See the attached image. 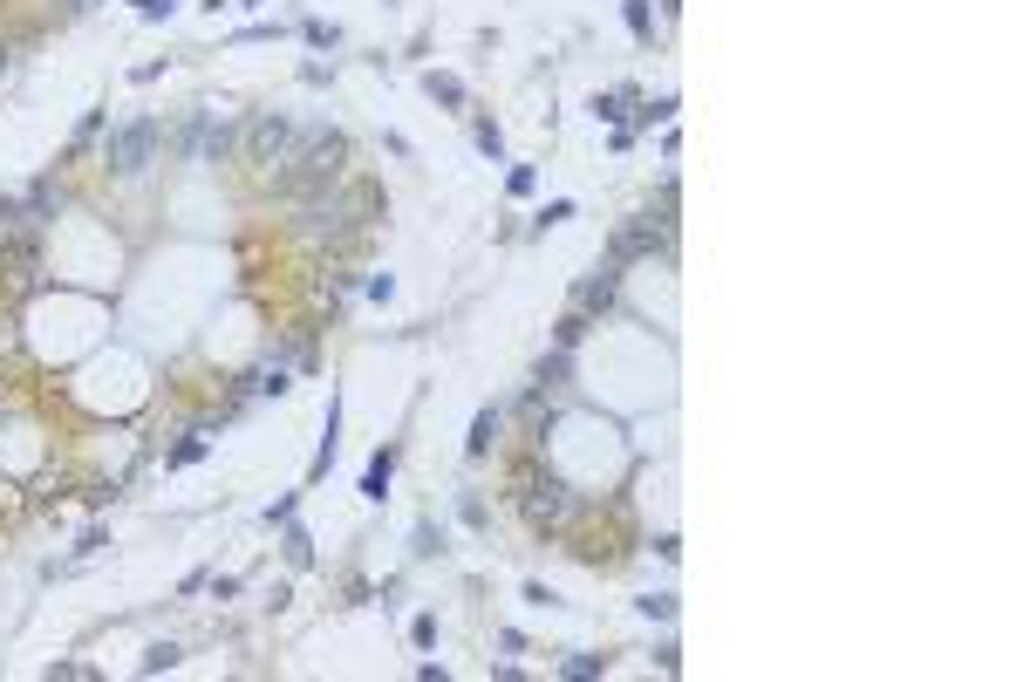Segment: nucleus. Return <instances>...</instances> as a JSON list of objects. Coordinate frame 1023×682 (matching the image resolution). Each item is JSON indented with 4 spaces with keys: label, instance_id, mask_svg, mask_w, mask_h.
<instances>
[{
    "label": "nucleus",
    "instance_id": "9d476101",
    "mask_svg": "<svg viewBox=\"0 0 1023 682\" xmlns=\"http://www.w3.org/2000/svg\"><path fill=\"white\" fill-rule=\"evenodd\" d=\"M635 607H642L648 621H669V614H676V594H642Z\"/></svg>",
    "mask_w": 1023,
    "mask_h": 682
},
{
    "label": "nucleus",
    "instance_id": "ddd939ff",
    "mask_svg": "<svg viewBox=\"0 0 1023 682\" xmlns=\"http://www.w3.org/2000/svg\"><path fill=\"white\" fill-rule=\"evenodd\" d=\"M171 662H178V648H171V642H157L151 655H144V676H157V669H171Z\"/></svg>",
    "mask_w": 1023,
    "mask_h": 682
},
{
    "label": "nucleus",
    "instance_id": "f03ea898",
    "mask_svg": "<svg viewBox=\"0 0 1023 682\" xmlns=\"http://www.w3.org/2000/svg\"><path fill=\"white\" fill-rule=\"evenodd\" d=\"M151 151H157V123L137 116V123H123V130L110 137V171L116 178H137V171L151 164Z\"/></svg>",
    "mask_w": 1023,
    "mask_h": 682
},
{
    "label": "nucleus",
    "instance_id": "2eb2a0df",
    "mask_svg": "<svg viewBox=\"0 0 1023 682\" xmlns=\"http://www.w3.org/2000/svg\"><path fill=\"white\" fill-rule=\"evenodd\" d=\"M621 14H628V28H635V35H648V0H628Z\"/></svg>",
    "mask_w": 1023,
    "mask_h": 682
},
{
    "label": "nucleus",
    "instance_id": "20e7f679",
    "mask_svg": "<svg viewBox=\"0 0 1023 682\" xmlns=\"http://www.w3.org/2000/svg\"><path fill=\"white\" fill-rule=\"evenodd\" d=\"M287 144H294V123H287V116H260V123L246 130V157H253V164H287Z\"/></svg>",
    "mask_w": 1023,
    "mask_h": 682
},
{
    "label": "nucleus",
    "instance_id": "f257e3e1",
    "mask_svg": "<svg viewBox=\"0 0 1023 682\" xmlns=\"http://www.w3.org/2000/svg\"><path fill=\"white\" fill-rule=\"evenodd\" d=\"M341 157H348L341 130H321V137H307V151H301V157H287V171H280V191H321V185H335Z\"/></svg>",
    "mask_w": 1023,
    "mask_h": 682
},
{
    "label": "nucleus",
    "instance_id": "7ed1b4c3",
    "mask_svg": "<svg viewBox=\"0 0 1023 682\" xmlns=\"http://www.w3.org/2000/svg\"><path fill=\"white\" fill-rule=\"evenodd\" d=\"M642 253H669V219H635V226H621L607 266H628V260H642Z\"/></svg>",
    "mask_w": 1023,
    "mask_h": 682
},
{
    "label": "nucleus",
    "instance_id": "423d86ee",
    "mask_svg": "<svg viewBox=\"0 0 1023 682\" xmlns=\"http://www.w3.org/2000/svg\"><path fill=\"white\" fill-rule=\"evenodd\" d=\"M614 287H621V266H601V280H580L573 301H580V307H607V301H614Z\"/></svg>",
    "mask_w": 1023,
    "mask_h": 682
},
{
    "label": "nucleus",
    "instance_id": "dca6fc26",
    "mask_svg": "<svg viewBox=\"0 0 1023 682\" xmlns=\"http://www.w3.org/2000/svg\"><path fill=\"white\" fill-rule=\"evenodd\" d=\"M532 185H539V171H532V164H512V191H519V198H526Z\"/></svg>",
    "mask_w": 1023,
    "mask_h": 682
},
{
    "label": "nucleus",
    "instance_id": "9b49d317",
    "mask_svg": "<svg viewBox=\"0 0 1023 682\" xmlns=\"http://www.w3.org/2000/svg\"><path fill=\"white\" fill-rule=\"evenodd\" d=\"M198 457H205V430H191L185 444H178V451H171V464H198Z\"/></svg>",
    "mask_w": 1023,
    "mask_h": 682
},
{
    "label": "nucleus",
    "instance_id": "f8f14e48",
    "mask_svg": "<svg viewBox=\"0 0 1023 682\" xmlns=\"http://www.w3.org/2000/svg\"><path fill=\"white\" fill-rule=\"evenodd\" d=\"M287 560H294V567L314 560V539H307V532H287Z\"/></svg>",
    "mask_w": 1023,
    "mask_h": 682
},
{
    "label": "nucleus",
    "instance_id": "f3484780",
    "mask_svg": "<svg viewBox=\"0 0 1023 682\" xmlns=\"http://www.w3.org/2000/svg\"><path fill=\"white\" fill-rule=\"evenodd\" d=\"M137 7H144V14H151V21H164V14H171V7H178V0H137Z\"/></svg>",
    "mask_w": 1023,
    "mask_h": 682
},
{
    "label": "nucleus",
    "instance_id": "6e6552de",
    "mask_svg": "<svg viewBox=\"0 0 1023 682\" xmlns=\"http://www.w3.org/2000/svg\"><path fill=\"white\" fill-rule=\"evenodd\" d=\"M498 423H505L498 410H478V423H471V437H464V451H471V457H485V451L498 444Z\"/></svg>",
    "mask_w": 1023,
    "mask_h": 682
},
{
    "label": "nucleus",
    "instance_id": "39448f33",
    "mask_svg": "<svg viewBox=\"0 0 1023 682\" xmlns=\"http://www.w3.org/2000/svg\"><path fill=\"white\" fill-rule=\"evenodd\" d=\"M526 512L539 519V526H546V519H560V512H567V492H560V485H539V478H532V485H526Z\"/></svg>",
    "mask_w": 1023,
    "mask_h": 682
},
{
    "label": "nucleus",
    "instance_id": "4468645a",
    "mask_svg": "<svg viewBox=\"0 0 1023 682\" xmlns=\"http://www.w3.org/2000/svg\"><path fill=\"white\" fill-rule=\"evenodd\" d=\"M607 662H594V655H567V676H601Z\"/></svg>",
    "mask_w": 1023,
    "mask_h": 682
},
{
    "label": "nucleus",
    "instance_id": "1a4fd4ad",
    "mask_svg": "<svg viewBox=\"0 0 1023 682\" xmlns=\"http://www.w3.org/2000/svg\"><path fill=\"white\" fill-rule=\"evenodd\" d=\"M423 89H430L437 103H464V82L457 76H423Z\"/></svg>",
    "mask_w": 1023,
    "mask_h": 682
},
{
    "label": "nucleus",
    "instance_id": "0eeeda50",
    "mask_svg": "<svg viewBox=\"0 0 1023 682\" xmlns=\"http://www.w3.org/2000/svg\"><path fill=\"white\" fill-rule=\"evenodd\" d=\"M389 471H396V444H382V451L369 457V471H362V498H382V492H389Z\"/></svg>",
    "mask_w": 1023,
    "mask_h": 682
}]
</instances>
